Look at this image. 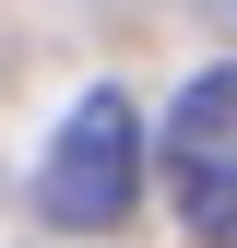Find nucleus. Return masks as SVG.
Returning a JSON list of instances; mask_svg holds the SVG:
<instances>
[{
  "label": "nucleus",
  "mask_w": 237,
  "mask_h": 248,
  "mask_svg": "<svg viewBox=\"0 0 237 248\" xmlns=\"http://www.w3.org/2000/svg\"><path fill=\"white\" fill-rule=\"evenodd\" d=\"M166 189L202 248H237V71H202L166 118Z\"/></svg>",
  "instance_id": "f03ea898"
},
{
  "label": "nucleus",
  "mask_w": 237,
  "mask_h": 248,
  "mask_svg": "<svg viewBox=\"0 0 237 248\" xmlns=\"http://www.w3.org/2000/svg\"><path fill=\"white\" fill-rule=\"evenodd\" d=\"M36 201H48V225H71V236H107L118 213L142 201V118H131V95L95 83V95L59 118V142L36 166Z\"/></svg>",
  "instance_id": "f257e3e1"
}]
</instances>
